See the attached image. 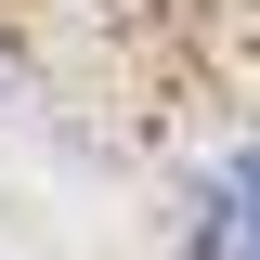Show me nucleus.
<instances>
[{"mask_svg": "<svg viewBox=\"0 0 260 260\" xmlns=\"http://www.w3.org/2000/svg\"><path fill=\"white\" fill-rule=\"evenodd\" d=\"M182 260H260V143H247V156H221L208 182H195V208H182Z\"/></svg>", "mask_w": 260, "mask_h": 260, "instance_id": "obj_1", "label": "nucleus"}]
</instances>
